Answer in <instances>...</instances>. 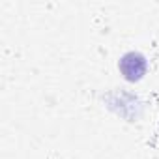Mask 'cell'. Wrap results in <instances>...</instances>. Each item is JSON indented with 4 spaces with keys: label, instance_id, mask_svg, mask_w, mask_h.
<instances>
[{
    "label": "cell",
    "instance_id": "1",
    "mask_svg": "<svg viewBox=\"0 0 159 159\" xmlns=\"http://www.w3.org/2000/svg\"><path fill=\"white\" fill-rule=\"evenodd\" d=\"M118 69L122 73V77L129 83H139L140 79L146 75L148 71V60L142 52L139 51H129L125 52L120 62H118Z\"/></svg>",
    "mask_w": 159,
    "mask_h": 159
}]
</instances>
